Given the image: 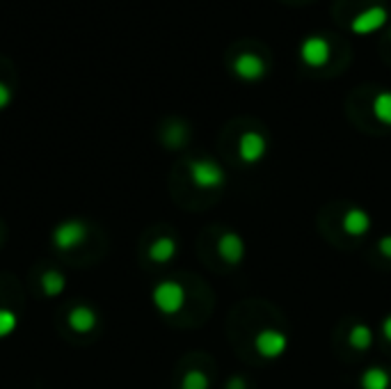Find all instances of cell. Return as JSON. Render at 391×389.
Listing matches in <instances>:
<instances>
[{"label":"cell","instance_id":"18","mask_svg":"<svg viewBox=\"0 0 391 389\" xmlns=\"http://www.w3.org/2000/svg\"><path fill=\"white\" fill-rule=\"evenodd\" d=\"M377 250L385 259H391V234L389 236H382V239L377 241Z\"/></svg>","mask_w":391,"mask_h":389},{"label":"cell","instance_id":"1","mask_svg":"<svg viewBox=\"0 0 391 389\" xmlns=\"http://www.w3.org/2000/svg\"><path fill=\"white\" fill-rule=\"evenodd\" d=\"M188 172H190V179L197 188L202 190H215V188H222L224 181H226V175L220 163H215L211 158H194L190 160L188 165Z\"/></svg>","mask_w":391,"mask_h":389},{"label":"cell","instance_id":"17","mask_svg":"<svg viewBox=\"0 0 391 389\" xmlns=\"http://www.w3.org/2000/svg\"><path fill=\"white\" fill-rule=\"evenodd\" d=\"M14 326H16L14 314H9V311H3V309H0V337H5V334L12 332Z\"/></svg>","mask_w":391,"mask_h":389},{"label":"cell","instance_id":"3","mask_svg":"<svg viewBox=\"0 0 391 389\" xmlns=\"http://www.w3.org/2000/svg\"><path fill=\"white\" fill-rule=\"evenodd\" d=\"M254 351L264 360H279L288 351V337L277 328H264L254 337Z\"/></svg>","mask_w":391,"mask_h":389},{"label":"cell","instance_id":"2","mask_svg":"<svg viewBox=\"0 0 391 389\" xmlns=\"http://www.w3.org/2000/svg\"><path fill=\"white\" fill-rule=\"evenodd\" d=\"M154 305L167 316L179 314L183 305H186V289H183V284L174 282V279H165V282H160L154 289Z\"/></svg>","mask_w":391,"mask_h":389},{"label":"cell","instance_id":"12","mask_svg":"<svg viewBox=\"0 0 391 389\" xmlns=\"http://www.w3.org/2000/svg\"><path fill=\"white\" fill-rule=\"evenodd\" d=\"M373 330L371 326H366V323H355V326L350 328V332H348V343L353 346L355 351H368L373 346Z\"/></svg>","mask_w":391,"mask_h":389},{"label":"cell","instance_id":"16","mask_svg":"<svg viewBox=\"0 0 391 389\" xmlns=\"http://www.w3.org/2000/svg\"><path fill=\"white\" fill-rule=\"evenodd\" d=\"M71 323H73V328L75 330H80V332H87L92 326H94V314L90 309H75L73 311V316H71Z\"/></svg>","mask_w":391,"mask_h":389},{"label":"cell","instance_id":"11","mask_svg":"<svg viewBox=\"0 0 391 389\" xmlns=\"http://www.w3.org/2000/svg\"><path fill=\"white\" fill-rule=\"evenodd\" d=\"M83 224L78 222H67V224H62L56 229V245L62 247V250H69V247H75L80 243L83 239Z\"/></svg>","mask_w":391,"mask_h":389},{"label":"cell","instance_id":"4","mask_svg":"<svg viewBox=\"0 0 391 389\" xmlns=\"http://www.w3.org/2000/svg\"><path fill=\"white\" fill-rule=\"evenodd\" d=\"M300 58L304 64L309 67H325L332 60V46L330 41L320 37V35H309L307 39L300 44Z\"/></svg>","mask_w":391,"mask_h":389},{"label":"cell","instance_id":"9","mask_svg":"<svg viewBox=\"0 0 391 389\" xmlns=\"http://www.w3.org/2000/svg\"><path fill=\"white\" fill-rule=\"evenodd\" d=\"M371 224H373V220H371V215H368V211H364L362 207H353L345 211L343 220H341V229L348 236H353V239H362V236L371 232Z\"/></svg>","mask_w":391,"mask_h":389},{"label":"cell","instance_id":"7","mask_svg":"<svg viewBox=\"0 0 391 389\" xmlns=\"http://www.w3.org/2000/svg\"><path fill=\"white\" fill-rule=\"evenodd\" d=\"M231 69L241 81L252 83V81H259V78H264L266 76V62L261 56H256V53L243 51V53H238L236 56Z\"/></svg>","mask_w":391,"mask_h":389},{"label":"cell","instance_id":"10","mask_svg":"<svg viewBox=\"0 0 391 389\" xmlns=\"http://www.w3.org/2000/svg\"><path fill=\"white\" fill-rule=\"evenodd\" d=\"M360 387L362 389H389L391 375L385 366H368V369L360 375Z\"/></svg>","mask_w":391,"mask_h":389},{"label":"cell","instance_id":"19","mask_svg":"<svg viewBox=\"0 0 391 389\" xmlns=\"http://www.w3.org/2000/svg\"><path fill=\"white\" fill-rule=\"evenodd\" d=\"M9 101H12V90H9L5 83H0V110L7 108Z\"/></svg>","mask_w":391,"mask_h":389},{"label":"cell","instance_id":"15","mask_svg":"<svg viewBox=\"0 0 391 389\" xmlns=\"http://www.w3.org/2000/svg\"><path fill=\"white\" fill-rule=\"evenodd\" d=\"M209 387H211L209 375L199 369H190L181 380V389H209Z\"/></svg>","mask_w":391,"mask_h":389},{"label":"cell","instance_id":"20","mask_svg":"<svg viewBox=\"0 0 391 389\" xmlns=\"http://www.w3.org/2000/svg\"><path fill=\"white\" fill-rule=\"evenodd\" d=\"M224 389H247V383H245V378L234 375V378H229V380H226V387Z\"/></svg>","mask_w":391,"mask_h":389},{"label":"cell","instance_id":"8","mask_svg":"<svg viewBox=\"0 0 391 389\" xmlns=\"http://www.w3.org/2000/svg\"><path fill=\"white\" fill-rule=\"evenodd\" d=\"M245 252H247L245 241L238 232H224L220 236V241H217V254H220L222 261L229 266L241 264L245 259Z\"/></svg>","mask_w":391,"mask_h":389},{"label":"cell","instance_id":"13","mask_svg":"<svg viewBox=\"0 0 391 389\" xmlns=\"http://www.w3.org/2000/svg\"><path fill=\"white\" fill-rule=\"evenodd\" d=\"M174 254H177V241H172V239H158L149 250V256L154 259L156 264L172 261Z\"/></svg>","mask_w":391,"mask_h":389},{"label":"cell","instance_id":"21","mask_svg":"<svg viewBox=\"0 0 391 389\" xmlns=\"http://www.w3.org/2000/svg\"><path fill=\"white\" fill-rule=\"evenodd\" d=\"M380 332H382V337L391 343V314H389V316H385L382 326H380Z\"/></svg>","mask_w":391,"mask_h":389},{"label":"cell","instance_id":"5","mask_svg":"<svg viewBox=\"0 0 391 389\" xmlns=\"http://www.w3.org/2000/svg\"><path fill=\"white\" fill-rule=\"evenodd\" d=\"M268 154V140L264 133L259 131H245L238 138V156H241L243 163L247 165H256L259 160H264Z\"/></svg>","mask_w":391,"mask_h":389},{"label":"cell","instance_id":"14","mask_svg":"<svg viewBox=\"0 0 391 389\" xmlns=\"http://www.w3.org/2000/svg\"><path fill=\"white\" fill-rule=\"evenodd\" d=\"M371 108H373V115H375V120L380 124L391 126V92H387V90L377 92Z\"/></svg>","mask_w":391,"mask_h":389},{"label":"cell","instance_id":"6","mask_svg":"<svg viewBox=\"0 0 391 389\" xmlns=\"http://www.w3.org/2000/svg\"><path fill=\"white\" fill-rule=\"evenodd\" d=\"M387 21H389L387 7L371 5L362 9V12L350 21V30L355 35H371V32H377L382 26H387Z\"/></svg>","mask_w":391,"mask_h":389}]
</instances>
